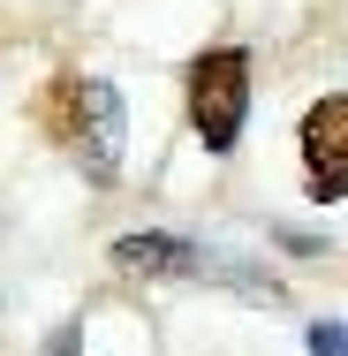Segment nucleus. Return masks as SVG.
Wrapping results in <instances>:
<instances>
[{
	"label": "nucleus",
	"mask_w": 348,
	"mask_h": 356,
	"mask_svg": "<svg viewBox=\"0 0 348 356\" xmlns=\"http://www.w3.org/2000/svg\"><path fill=\"white\" fill-rule=\"evenodd\" d=\"M38 114H46L53 144L83 167V182L106 190V182L122 175V152H129V106H122V91H114L106 76H61V83L46 91Z\"/></svg>",
	"instance_id": "obj_1"
},
{
	"label": "nucleus",
	"mask_w": 348,
	"mask_h": 356,
	"mask_svg": "<svg viewBox=\"0 0 348 356\" xmlns=\"http://www.w3.org/2000/svg\"><path fill=\"white\" fill-rule=\"evenodd\" d=\"M114 273L129 281H212V288H242V296H265L280 303V281L265 266L219 250V243H190V235H167V227H137V235H114Z\"/></svg>",
	"instance_id": "obj_2"
},
{
	"label": "nucleus",
	"mask_w": 348,
	"mask_h": 356,
	"mask_svg": "<svg viewBox=\"0 0 348 356\" xmlns=\"http://www.w3.org/2000/svg\"><path fill=\"white\" fill-rule=\"evenodd\" d=\"M250 122V54L242 46H212L190 61V129L205 152H235Z\"/></svg>",
	"instance_id": "obj_3"
},
{
	"label": "nucleus",
	"mask_w": 348,
	"mask_h": 356,
	"mask_svg": "<svg viewBox=\"0 0 348 356\" xmlns=\"http://www.w3.org/2000/svg\"><path fill=\"white\" fill-rule=\"evenodd\" d=\"M303 159H310V175L318 167H348V91H333V99H318L310 114H303Z\"/></svg>",
	"instance_id": "obj_4"
},
{
	"label": "nucleus",
	"mask_w": 348,
	"mask_h": 356,
	"mask_svg": "<svg viewBox=\"0 0 348 356\" xmlns=\"http://www.w3.org/2000/svg\"><path fill=\"white\" fill-rule=\"evenodd\" d=\"M310 356H348V318H310Z\"/></svg>",
	"instance_id": "obj_5"
},
{
	"label": "nucleus",
	"mask_w": 348,
	"mask_h": 356,
	"mask_svg": "<svg viewBox=\"0 0 348 356\" xmlns=\"http://www.w3.org/2000/svg\"><path fill=\"white\" fill-rule=\"evenodd\" d=\"M310 197H318V205H341L348 197V167H318V175H310Z\"/></svg>",
	"instance_id": "obj_6"
},
{
	"label": "nucleus",
	"mask_w": 348,
	"mask_h": 356,
	"mask_svg": "<svg viewBox=\"0 0 348 356\" xmlns=\"http://www.w3.org/2000/svg\"><path fill=\"white\" fill-rule=\"evenodd\" d=\"M46 356H83V326H61V334L46 341Z\"/></svg>",
	"instance_id": "obj_7"
}]
</instances>
